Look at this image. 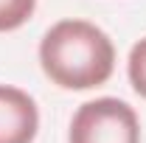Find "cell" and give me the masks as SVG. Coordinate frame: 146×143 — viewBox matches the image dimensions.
I'll use <instances>...</instances> for the list:
<instances>
[{
  "label": "cell",
  "mask_w": 146,
  "mask_h": 143,
  "mask_svg": "<svg viewBox=\"0 0 146 143\" xmlns=\"http://www.w3.org/2000/svg\"><path fill=\"white\" fill-rule=\"evenodd\" d=\"M39 109L34 95L14 84H0V143H34Z\"/></svg>",
  "instance_id": "cell-3"
},
{
  "label": "cell",
  "mask_w": 146,
  "mask_h": 143,
  "mask_svg": "<svg viewBox=\"0 0 146 143\" xmlns=\"http://www.w3.org/2000/svg\"><path fill=\"white\" fill-rule=\"evenodd\" d=\"M36 11V0H0V34L23 28Z\"/></svg>",
  "instance_id": "cell-4"
},
{
  "label": "cell",
  "mask_w": 146,
  "mask_h": 143,
  "mask_svg": "<svg viewBox=\"0 0 146 143\" xmlns=\"http://www.w3.org/2000/svg\"><path fill=\"white\" fill-rule=\"evenodd\" d=\"M68 143H141V118L115 95L93 98L73 112Z\"/></svg>",
  "instance_id": "cell-2"
},
{
  "label": "cell",
  "mask_w": 146,
  "mask_h": 143,
  "mask_svg": "<svg viewBox=\"0 0 146 143\" xmlns=\"http://www.w3.org/2000/svg\"><path fill=\"white\" fill-rule=\"evenodd\" d=\"M127 76H129V84L132 90L146 98V36L138 39L129 51V59H127Z\"/></svg>",
  "instance_id": "cell-5"
},
{
  "label": "cell",
  "mask_w": 146,
  "mask_h": 143,
  "mask_svg": "<svg viewBox=\"0 0 146 143\" xmlns=\"http://www.w3.org/2000/svg\"><path fill=\"white\" fill-rule=\"evenodd\" d=\"M39 68L62 90H96L115 70V45L90 20H59L39 39Z\"/></svg>",
  "instance_id": "cell-1"
}]
</instances>
